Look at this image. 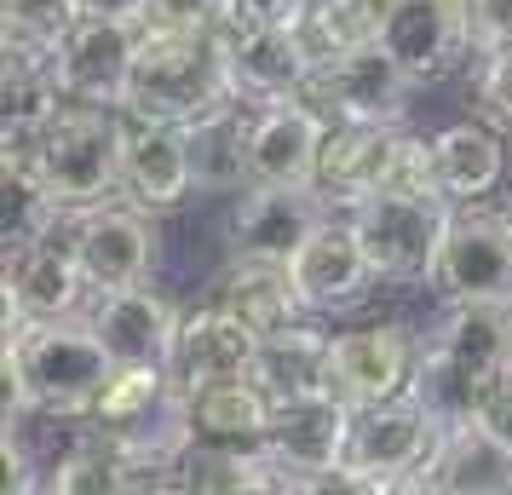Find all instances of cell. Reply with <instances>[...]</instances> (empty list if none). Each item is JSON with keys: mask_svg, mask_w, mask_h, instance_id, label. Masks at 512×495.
<instances>
[{"mask_svg": "<svg viewBox=\"0 0 512 495\" xmlns=\"http://www.w3.org/2000/svg\"><path fill=\"white\" fill-rule=\"evenodd\" d=\"M478 421L501 438V444L512 449V375H501L495 386L484 392V403H478Z\"/></svg>", "mask_w": 512, "mask_h": 495, "instance_id": "f35d334b", "label": "cell"}, {"mask_svg": "<svg viewBox=\"0 0 512 495\" xmlns=\"http://www.w3.org/2000/svg\"><path fill=\"white\" fill-rule=\"evenodd\" d=\"M380 283H432L443 236L455 225V202L438 185L426 190H380L346 213Z\"/></svg>", "mask_w": 512, "mask_h": 495, "instance_id": "277c9868", "label": "cell"}, {"mask_svg": "<svg viewBox=\"0 0 512 495\" xmlns=\"http://www.w3.org/2000/svg\"><path fill=\"white\" fill-rule=\"evenodd\" d=\"M466 18H472V41H478V52L507 47L512 41V0H466Z\"/></svg>", "mask_w": 512, "mask_h": 495, "instance_id": "74e56055", "label": "cell"}, {"mask_svg": "<svg viewBox=\"0 0 512 495\" xmlns=\"http://www.w3.org/2000/svg\"><path fill=\"white\" fill-rule=\"evenodd\" d=\"M75 260L87 271L93 294H110V288H133L150 277L156 265V236H150V219L144 208H116V202H98V208L75 213Z\"/></svg>", "mask_w": 512, "mask_h": 495, "instance_id": "2e32d148", "label": "cell"}, {"mask_svg": "<svg viewBox=\"0 0 512 495\" xmlns=\"http://www.w3.org/2000/svg\"><path fill=\"white\" fill-rule=\"evenodd\" d=\"M259 340L236 311H225L219 300L202 311H190L185 329H179V352H173V380L196 392V386H213V380H242L254 375L259 363Z\"/></svg>", "mask_w": 512, "mask_h": 495, "instance_id": "ffe728a7", "label": "cell"}, {"mask_svg": "<svg viewBox=\"0 0 512 495\" xmlns=\"http://www.w3.org/2000/svg\"><path fill=\"white\" fill-rule=\"evenodd\" d=\"M6 352L24 369L29 409H47L64 421H93L104 386L116 380V357L104 352L98 329L75 317H35L18 334H6Z\"/></svg>", "mask_w": 512, "mask_h": 495, "instance_id": "3957f363", "label": "cell"}, {"mask_svg": "<svg viewBox=\"0 0 512 495\" xmlns=\"http://www.w3.org/2000/svg\"><path fill=\"white\" fill-rule=\"evenodd\" d=\"M6 334H18L35 317H75L81 300L93 294L87 271L75 260V242L52 231L41 242H24V248H6Z\"/></svg>", "mask_w": 512, "mask_h": 495, "instance_id": "ba28073f", "label": "cell"}, {"mask_svg": "<svg viewBox=\"0 0 512 495\" xmlns=\"http://www.w3.org/2000/svg\"><path fill=\"white\" fill-rule=\"evenodd\" d=\"M501 173H507V144L489 121H455V127L432 133V179L455 208L484 202L501 185Z\"/></svg>", "mask_w": 512, "mask_h": 495, "instance_id": "603a6c76", "label": "cell"}, {"mask_svg": "<svg viewBox=\"0 0 512 495\" xmlns=\"http://www.w3.org/2000/svg\"><path fill=\"white\" fill-rule=\"evenodd\" d=\"M420 346L397 323H357L328 340V392L346 398L351 409L409 392Z\"/></svg>", "mask_w": 512, "mask_h": 495, "instance_id": "7c38bea8", "label": "cell"}, {"mask_svg": "<svg viewBox=\"0 0 512 495\" xmlns=\"http://www.w3.org/2000/svg\"><path fill=\"white\" fill-rule=\"evenodd\" d=\"M380 0H305L300 12V41L311 52V64H328V58H340V52L363 47L380 35Z\"/></svg>", "mask_w": 512, "mask_h": 495, "instance_id": "1f68e13d", "label": "cell"}, {"mask_svg": "<svg viewBox=\"0 0 512 495\" xmlns=\"http://www.w3.org/2000/svg\"><path fill=\"white\" fill-rule=\"evenodd\" d=\"M179 490L196 495H259V490H288L277 461L265 449H242V444H208L190 438L179 455Z\"/></svg>", "mask_w": 512, "mask_h": 495, "instance_id": "83f0119b", "label": "cell"}, {"mask_svg": "<svg viewBox=\"0 0 512 495\" xmlns=\"http://www.w3.org/2000/svg\"><path fill=\"white\" fill-rule=\"evenodd\" d=\"M288 271H294V288H300V300L311 317L317 311L357 306L369 294V283H380L369 254H363V242H357V231H351V219L340 208L300 242V254L288 260Z\"/></svg>", "mask_w": 512, "mask_h": 495, "instance_id": "d6986e66", "label": "cell"}, {"mask_svg": "<svg viewBox=\"0 0 512 495\" xmlns=\"http://www.w3.org/2000/svg\"><path fill=\"white\" fill-rule=\"evenodd\" d=\"M93 329H98V340H104V352L116 357V369H173L185 317L167 306L156 288L133 283V288L98 294Z\"/></svg>", "mask_w": 512, "mask_h": 495, "instance_id": "9a60e30c", "label": "cell"}, {"mask_svg": "<svg viewBox=\"0 0 512 495\" xmlns=\"http://www.w3.org/2000/svg\"><path fill=\"white\" fill-rule=\"evenodd\" d=\"M305 0H225V24L231 29H271V24H300Z\"/></svg>", "mask_w": 512, "mask_h": 495, "instance_id": "8d00e7d4", "label": "cell"}, {"mask_svg": "<svg viewBox=\"0 0 512 495\" xmlns=\"http://www.w3.org/2000/svg\"><path fill=\"white\" fill-rule=\"evenodd\" d=\"M328 127L334 121L300 93L254 104V127H248V173H254V185H317Z\"/></svg>", "mask_w": 512, "mask_h": 495, "instance_id": "8fae6325", "label": "cell"}, {"mask_svg": "<svg viewBox=\"0 0 512 495\" xmlns=\"http://www.w3.org/2000/svg\"><path fill=\"white\" fill-rule=\"evenodd\" d=\"M236 98L231 70V24L213 29H144L133 81H127V116L139 121H190L225 110Z\"/></svg>", "mask_w": 512, "mask_h": 495, "instance_id": "6da1fadb", "label": "cell"}, {"mask_svg": "<svg viewBox=\"0 0 512 495\" xmlns=\"http://www.w3.org/2000/svg\"><path fill=\"white\" fill-rule=\"evenodd\" d=\"M328 213L334 202L317 185H248L231 208V254L288 265Z\"/></svg>", "mask_w": 512, "mask_h": 495, "instance_id": "30bf717a", "label": "cell"}, {"mask_svg": "<svg viewBox=\"0 0 512 495\" xmlns=\"http://www.w3.org/2000/svg\"><path fill=\"white\" fill-rule=\"evenodd\" d=\"M144 29L127 12H81L75 29L52 47V70L64 81V98L81 104H127L133 58H139Z\"/></svg>", "mask_w": 512, "mask_h": 495, "instance_id": "8992f818", "label": "cell"}, {"mask_svg": "<svg viewBox=\"0 0 512 495\" xmlns=\"http://www.w3.org/2000/svg\"><path fill=\"white\" fill-rule=\"evenodd\" d=\"M478 58H484V64H478V104H484L489 121L512 127V41L507 47L478 52Z\"/></svg>", "mask_w": 512, "mask_h": 495, "instance_id": "836d02e7", "label": "cell"}, {"mask_svg": "<svg viewBox=\"0 0 512 495\" xmlns=\"http://www.w3.org/2000/svg\"><path fill=\"white\" fill-rule=\"evenodd\" d=\"M328 340L317 323H288V329L265 334L259 340V363L254 380L271 392V398H305V392H328Z\"/></svg>", "mask_w": 512, "mask_h": 495, "instance_id": "4316f807", "label": "cell"}, {"mask_svg": "<svg viewBox=\"0 0 512 495\" xmlns=\"http://www.w3.org/2000/svg\"><path fill=\"white\" fill-rule=\"evenodd\" d=\"M231 70H236V98L271 104V98L300 93L317 64L305 52L300 29L271 24V29H231Z\"/></svg>", "mask_w": 512, "mask_h": 495, "instance_id": "44dd1931", "label": "cell"}, {"mask_svg": "<svg viewBox=\"0 0 512 495\" xmlns=\"http://www.w3.org/2000/svg\"><path fill=\"white\" fill-rule=\"evenodd\" d=\"M248 127H254V104L231 98L225 110L190 121V156H196V190H248Z\"/></svg>", "mask_w": 512, "mask_h": 495, "instance_id": "f1b7e54d", "label": "cell"}, {"mask_svg": "<svg viewBox=\"0 0 512 495\" xmlns=\"http://www.w3.org/2000/svg\"><path fill=\"white\" fill-rule=\"evenodd\" d=\"M443 426L420 409L409 392H397V398H380V403H363V409H351V432H346V461L351 467L374 472L386 490H403L409 484V472L432 455Z\"/></svg>", "mask_w": 512, "mask_h": 495, "instance_id": "52a82bcc", "label": "cell"}, {"mask_svg": "<svg viewBox=\"0 0 512 495\" xmlns=\"http://www.w3.org/2000/svg\"><path fill=\"white\" fill-rule=\"evenodd\" d=\"M403 490L426 495H512V449L478 415L443 426L432 455L409 472Z\"/></svg>", "mask_w": 512, "mask_h": 495, "instance_id": "5bb4252c", "label": "cell"}, {"mask_svg": "<svg viewBox=\"0 0 512 495\" xmlns=\"http://www.w3.org/2000/svg\"><path fill=\"white\" fill-rule=\"evenodd\" d=\"M420 81L392 58V47L374 35L363 47L340 52L311 70L300 98H311L328 121H374V127H403L409 116V93Z\"/></svg>", "mask_w": 512, "mask_h": 495, "instance_id": "5b68a950", "label": "cell"}, {"mask_svg": "<svg viewBox=\"0 0 512 495\" xmlns=\"http://www.w3.org/2000/svg\"><path fill=\"white\" fill-rule=\"evenodd\" d=\"M64 104L70 98H64L58 70H52V52L6 47V64H0V121H6V133L0 139H35Z\"/></svg>", "mask_w": 512, "mask_h": 495, "instance_id": "484cf974", "label": "cell"}, {"mask_svg": "<svg viewBox=\"0 0 512 495\" xmlns=\"http://www.w3.org/2000/svg\"><path fill=\"white\" fill-rule=\"evenodd\" d=\"M0 150L35 156L41 179L52 185L58 208L87 213L121 190V150H127V110L116 104H81L70 98L35 139H0Z\"/></svg>", "mask_w": 512, "mask_h": 495, "instance_id": "7a4b0ae2", "label": "cell"}, {"mask_svg": "<svg viewBox=\"0 0 512 495\" xmlns=\"http://www.w3.org/2000/svg\"><path fill=\"white\" fill-rule=\"evenodd\" d=\"M70 213L58 208L52 185L41 179L35 156L24 150H0V236L6 248H24V242H41L64 225Z\"/></svg>", "mask_w": 512, "mask_h": 495, "instance_id": "f546056e", "label": "cell"}, {"mask_svg": "<svg viewBox=\"0 0 512 495\" xmlns=\"http://www.w3.org/2000/svg\"><path fill=\"white\" fill-rule=\"evenodd\" d=\"M380 6H392V0H380Z\"/></svg>", "mask_w": 512, "mask_h": 495, "instance_id": "b9f144b4", "label": "cell"}, {"mask_svg": "<svg viewBox=\"0 0 512 495\" xmlns=\"http://www.w3.org/2000/svg\"><path fill=\"white\" fill-rule=\"evenodd\" d=\"M300 495H392L374 472H363V467H351L346 455L334 461V467H323V472H311L300 484Z\"/></svg>", "mask_w": 512, "mask_h": 495, "instance_id": "d590c367", "label": "cell"}, {"mask_svg": "<svg viewBox=\"0 0 512 495\" xmlns=\"http://www.w3.org/2000/svg\"><path fill=\"white\" fill-rule=\"evenodd\" d=\"M213 300L225 311H236L254 334H277V329H288V323L311 317L305 300H300V288H294V271L282 260H242V254H236V260L225 265L219 288H213Z\"/></svg>", "mask_w": 512, "mask_h": 495, "instance_id": "cb8c5ba5", "label": "cell"}, {"mask_svg": "<svg viewBox=\"0 0 512 495\" xmlns=\"http://www.w3.org/2000/svg\"><path fill=\"white\" fill-rule=\"evenodd\" d=\"M225 24V0H144L139 29H213Z\"/></svg>", "mask_w": 512, "mask_h": 495, "instance_id": "e575fe53", "label": "cell"}, {"mask_svg": "<svg viewBox=\"0 0 512 495\" xmlns=\"http://www.w3.org/2000/svg\"><path fill=\"white\" fill-rule=\"evenodd\" d=\"M81 12H127V18H139L144 0H81Z\"/></svg>", "mask_w": 512, "mask_h": 495, "instance_id": "ab89813d", "label": "cell"}, {"mask_svg": "<svg viewBox=\"0 0 512 495\" xmlns=\"http://www.w3.org/2000/svg\"><path fill=\"white\" fill-rule=\"evenodd\" d=\"M346 432H351V403H346V398H334V392L282 398L265 455L277 461L282 484L300 495V484L311 478V472L334 467V461L346 455Z\"/></svg>", "mask_w": 512, "mask_h": 495, "instance_id": "e0dca14e", "label": "cell"}, {"mask_svg": "<svg viewBox=\"0 0 512 495\" xmlns=\"http://www.w3.org/2000/svg\"><path fill=\"white\" fill-rule=\"evenodd\" d=\"M484 392H489L484 380L466 375V369L443 352L438 340H426V346H420L415 375H409V398H415L438 426H455V421H466V415H478Z\"/></svg>", "mask_w": 512, "mask_h": 495, "instance_id": "4dcf8cb0", "label": "cell"}, {"mask_svg": "<svg viewBox=\"0 0 512 495\" xmlns=\"http://www.w3.org/2000/svg\"><path fill=\"white\" fill-rule=\"evenodd\" d=\"M432 288L443 300H512V219L484 208H455Z\"/></svg>", "mask_w": 512, "mask_h": 495, "instance_id": "9c48e42d", "label": "cell"}, {"mask_svg": "<svg viewBox=\"0 0 512 495\" xmlns=\"http://www.w3.org/2000/svg\"><path fill=\"white\" fill-rule=\"evenodd\" d=\"M507 375H512V346H507Z\"/></svg>", "mask_w": 512, "mask_h": 495, "instance_id": "60d3db41", "label": "cell"}, {"mask_svg": "<svg viewBox=\"0 0 512 495\" xmlns=\"http://www.w3.org/2000/svg\"><path fill=\"white\" fill-rule=\"evenodd\" d=\"M81 18V0H0V29L6 47L52 52Z\"/></svg>", "mask_w": 512, "mask_h": 495, "instance_id": "d6a6232c", "label": "cell"}, {"mask_svg": "<svg viewBox=\"0 0 512 495\" xmlns=\"http://www.w3.org/2000/svg\"><path fill=\"white\" fill-rule=\"evenodd\" d=\"M185 409H190V438H208V444L265 449L271 426H277V398L254 375L196 386V392H185Z\"/></svg>", "mask_w": 512, "mask_h": 495, "instance_id": "7402d4cb", "label": "cell"}, {"mask_svg": "<svg viewBox=\"0 0 512 495\" xmlns=\"http://www.w3.org/2000/svg\"><path fill=\"white\" fill-rule=\"evenodd\" d=\"M121 190L144 213L179 208L196 190V156H190V127L179 121H139L127 116V150H121Z\"/></svg>", "mask_w": 512, "mask_h": 495, "instance_id": "ac0fdd59", "label": "cell"}, {"mask_svg": "<svg viewBox=\"0 0 512 495\" xmlns=\"http://www.w3.org/2000/svg\"><path fill=\"white\" fill-rule=\"evenodd\" d=\"M443 352L461 363L466 375H478L484 386L507 375V346H512V300H449V317L438 323Z\"/></svg>", "mask_w": 512, "mask_h": 495, "instance_id": "d4e9b609", "label": "cell"}, {"mask_svg": "<svg viewBox=\"0 0 512 495\" xmlns=\"http://www.w3.org/2000/svg\"><path fill=\"white\" fill-rule=\"evenodd\" d=\"M380 41L415 81H438L466 52H478L466 0H392L380 12Z\"/></svg>", "mask_w": 512, "mask_h": 495, "instance_id": "4fadbf2b", "label": "cell"}]
</instances>
